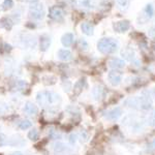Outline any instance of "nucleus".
I'll list each match as a JSON object with an SVG mask.
<instances>
[{"mask_svg":"<svg viewBox=\"0 0 155 155\" xmlns=\"http://www.w3.org/2000/svg\"><path fill=\"white\" fill-rule=\"evenodd\" d=\"M36 101L42 107H50L58 106L61 102V97L58 93L45 90V91H39L36 94Z\"/></svg>","mask_w":155,"mask_h":155,"instance_id":"1","label":"nucleus"},{"mask_svg":"<svg viewBox=\"0 0 155 155\" xmlns=\"http://www.w3.org/2000/svg\"><path fill=\"white\" fill-rule=\"evenodd\" d=\"M97 49L102 54H114L118 50V42L113 38H101L97 42Z\"/></svg>","mask_w":155,"mask_h":155,"instance_id":"2","label":"nucleus"},{"mask_svg":"<svg viewBox=\"0 0 155 155\" xmlns=\"http://www.w3.org/2000/svg\"><path fill=\"white\" fill-rule=\"evenodd\" d=\"M29 16L33 20H41L45 17V9L44 5L39 2L31 4L29 8Z\"/></svg>","mask_w":155,"mask_h":155,"instance_id":"3","label":"nucleus"},{"mask_svg":"<svg viewBox=\"0 0 155 155\" xmlns=\"http://www.w3.org/2000/svg\"><path fill=\"white\" fill-rule=\"evenodd\" d=\"M107 79H109V82L112 86L116 87L121 83L122 74H121V72H119L117 71H112L109 72V74H107Z\"/></svg>","mask_w":155,"mask_h":155,"instance_id":"4","label":"nucleus"},{"mask_svg":"<svg viewBox=\"0 0 155 155\" xmlns=\"http://www.w3.org/2000/svg\"><path fill=\"white\" fill-rule=\"evenodd\" d=\"M154 16V8L152 6V4H147L146 6L144 7L143 12H142L141 16H140V19H142V22H147L148 20L152 19V17Z\"/></svg>","mask_w":155,"mask_h":155,"instance_id":"5","label":"nucleus"},{"mask_svg":"<svg viewBox=\"0 0 155 155\" xmlns=\"http://www.w3.org/2000/svg\"><path fill=\"white\" fill-rule=\"evenodd\" d=\"M140 98V109L141 110H149L152 106V101L151 97L149 96V94L146 91L143 92V95Z\"/></svg>","mask_w":155,"mask_h":155,"instance_id":"6","label":"nucleus"},{"mask_svg":"<svg viewBox=\"0 0 155 155\" xmlns=\"http://www.w3.org/2000/svg\"><path fill=\"white\" fill-rule=\"evenodd\" d=\"M121 115H122L121 107H114V109L107 111V113L104 114V118L107 119V120H111V121H115V120L119 119Z\"/></svg>","mask_w":155,"mask_h":155,"instance_id":"7","label":"nucleus"},{"mask_svg":"<svg viewBox=\"0 0 155 155\" xmlns=\"http://www.w3.org/2000/svg\"><path fill=\"white\" fill-rule=\"evenodd\" d=\"M49 17L54 21H62L63 19V12L60 7L54 6L51 7L49 11Z\"/></svg>","mask_w":155,"mask_h":155,"instance_id":"8","label":"nucleus"},{"mask_svg":"<svg viewBox=\"0 0 155 155\" xmlns=\"http://www.w3.org/2000/svg\"><path fill=\"white\" fill-rule=\"evenodd\" d=\"M114 30L116 32H119V33H124L126 32L127 30L129 29L130 27V24L127 20H123V21H119V22H116L114 24Z\"/></svg>","mask_w":155,"mask_h":155,"instance_id":"9","label":"nucleus"},{"mask_svg":"<svg viewBox=\"0 0 155 155\" xmlns=\"http://www.w3.org/2000/svg\"><path fill=\"white\" fill-rule=\"evenodd\" d=\"M24 113H26L28 116H35L38 113V109L33 102L27 101L24 107Z\"/></svg>","mask_w":155,"mask_h":155,"instance_id":"10","label":"nucleus"},{"mask_svg":"<svg viewBox=\"0 0 155 155\" xmlns=\"http://www.w3.org/2000/svg\"><path fill=\"white\" fill-rule=\"evenodd\" d=\"M107 65L113 69H121L125 66V61L118 58H112L107 61Z\"/></svg>","mask_w":155,"mask_h":155,"instance_id":"11","label":"nucleus"},{"mask_svg":"<svg viewBox=\"0 0 155 155\" xmlns=\"http://www.w3.org/2000/svg\"><path fill=\"white\" fill-rule=\"evenodd\" d=\"M57 58L61 60V61H69L72 58V54L69 50L61 49L57 52Z\"/></svg>","mask_w":155,"mask_h":155,"instance_id":"12","label":"nucleus"},{"mask_svg":"<svg viewBox=\"0 0 155 155\" xmlns=\"http://www.w3.org/2000/svg\"><path fill=\"white\" fill-rule=\"evenodd\" d=\"M74 34L72 33H65V34H63L61 37V42H62V45H63L64 47H69V46H71L72 45V42H74Z\"/></svg>","mask_w":155,"mask_h":155,"instance_id":"13","label":"nucleus"},{"mask_svg":"<svg viewBox=\"0 0 155 155\" xmlns=\"http://www.w3.org/2000/svg\"><path fill=\"white\" fill-rule=\"evenodd\" d=\"M51 46V37L48 35H42L41 37V50L42 52L47 51Z\"/></svg>","mask_w":155,"mask_h":155,"instance_id":"14","label":"nucleus"},{"mask_svg":"<svg viewBox=\"0 0 155 155\" xmlns=\"http://www.w3.org/2000/svg\"><path fill=\"white\" fill-rule=\"evenodd\" d=\"M121 55L123 58H125L128 61H134V52L130 48H125L121 51Z\"/></svg>","mask_w":155,"mask_h":155,"instance_id":"15","label":"nucleus"},{"mask_svg":"<svg viewBox=\"0 0 155 155\" xmlns=\"http://www.w3.org/2000/svg\"><path fill=\"white\" fill-rule=\"evenodd\" d=\"M125 106L134 109H140V98L139 97H130L125 101Z\"/></svg>","mask_w":155,"mask_h":155,"instance_id":"16","label":"nucleus"},{"mask_svg":"<svg viewBox=\"0 0 155 155\" xmlns=\"http://www.w3.org/2000/svg\"><path fill=\"white\" fill-rule=\"evenodd\" d=\"M81 29H82V32H83L84 34H86V35H88V36H91L92 34H93V31H94L93 26H92L91 24L87 23V22L82 23Z\"/></svg>","mask_w":155,"mask_h":155,"instance_id":"17","label":"nucleus"},{"mask_svg":"<svg viewBox=\"0 0 155 155\" xmlns=\"http://www.w3.org/2000/svg\"><path fill=\"white\" fill-rule=\"evenodd\" d=\"M92 95H93L94 99L96 101H99L101 98L102 95H104V88L101 86H95L93 89H92Z\"/></svg>","mask_w":155,"mask_h":155,"instance_id":"18","label":"nucleus"},{"mask_svg":"<svg viewBox=\"0 0 155 155\" xmlns=\"http://www.w3.org/2000/svg\"><path fill=\"white\" fill-rule=\"evenodd\" d=\"M84 85H85V79H81L74 84V94L76 95H80L82 91H83V88H84Z\"/></svg>","mask_w":155,"mask_h":155,"instance_id":"19","label":"nucleus"},{"mask_svg":"<svg viewBox=\"0 0 155 155\" xmlns=\"http://www.w3.org/2000/svg\"><path fill=\"white\" fill-rule=\"evenodd\" d=\"M53 149H54V152H55L56 154H58V153H63V152L66 150V146H65V145H64L63 143H61V142H57V143H55V144H54Z\"/></svg>","mask_w":155,"mask_h":155,"instance_id":"20","label":"nucleus"},{"mask_svg":"<svg viewBox=\"0 0 155 155\" xmlns=\"http://www.w3.org/2000/svg\"><path fill=\"white\" fill-rule=\"evenodd\" d=\"M32 126V123L29 121V120H23L19 123V128L22 129V130H26V129L30 128Z\"/></svg>","mask_w":155,"mask_h":155,"instance_id":"21","label":"nucleus"},{"mask_svg":"<svg viewBox=\"0 0 155 155\" xmlns=\"http://www.w3.org/2000/svg\"><path fill=\"white\" fill-rule=\"evenodd\" d=\"M12 6H14V1L12 0H4L1 5V9L2 11H7V9H11Z\"/></svg>","mask_w":155,"mask_h":155,"instance_id":"22","label":"nucleus"},{"mask_svg":"<svg viewBox=\"0 0 155 155\" xmlns=\"http://www.w3.org/2000/svg\"><path fill=\"white\" fill-rule=\"evenodd\" d=\"M28 139L31 140V141H36L38 139V131L36 129H31L29 132H28Z\"/></svg>","mask_w":155,"mask_h":155,"instance_id":"23","label":"nucleus"},{"mask_svg":"<svg viewBox=\"0 0 155 155\" xmlns=\"http://www.w3.org/2000/svg\"><path fill=\"white\" fill-rule=\"evenodd\" d=\"M80 5L85 8H92L93 7V3L91 0H81L80 1Z\"/></svg>","mask_w":155,"mask_h":155,"instance_id":"24","label":"nucleus"},{"mask_svg":"<svg viewBox=\"0 0 155 155\" xmlns=\"http://www.w3.org/2000/svg\"><path fill=\"white\" fill-rule=\"evenodd\" d=\"M116 2L121 9H126L129 4V0H116Z\"/></svg>","mask_w":155,"mask_h":155,"instance_id":"25","label":"nucleus"},{"mask_svg":"<svg viewBox=\"0 0 155 155\" xmlns=\"http://www.w3.org/2000/svg\"><path fill=\"white\" fill-rule=\"evenodd\" d=\"M79 45L82 50H87V48H88V44H87V41L85 39H80Z\"/></svg>","mask_w":155,"mask_h":155,"instance_id":"26","label":"nucleus"},{"mask_svg":"<svg viewBox=\"0 0 155 155\" xmlns=\"http://www.w3.org/2000/svg\"><path fill=\"white\" fill-rule=\"evenodd\" d=\"M154 150H155V140L151 144L148 145V148H147V151L148 152H152V151H154Z\"/></svg>","mask_w":155,"mask_h":155,"instance_id":"27","label":"nucleus"},{"mask_svg":"<svg viewBox=\"0 0 155 155\" xmlns=\"http://www.w3.org/2000/svg\"><path fill=\"white\" fill-rule=\"evenodd\" d=\"M76 142H77V134H71V136L69 137V143L71 145H74Z\"/></svg>","mask_w":155,"mask_h":155,"instance_id":"28","label":"nucleus"},{"mask_svg":"<svg viewBox=\"0 0 155 155\" xmlns=\"http://www.w3.org/2000/svg\"><path fill=\"white\" fill-rule=\"evenodd\" d=\"M150 120H151V122H152V125L155 126V112H153V113L151 114V116H150Z\"/></svg>","mask_w":155,"mask_h":155,"instance_id":"29","label":"nucleus"},{"mask_svg":"<svg viewBox=\"0 0 155 155\" xmlns=\"http://www.w3.org/2000/svg\"><path fill=\"white\" fill-rule=\"evenodd\" d=\"M27 2H29V3L33 4V3H36V2H38V0H26Z\"/></svg>","mask_w":155,"mask_h":155,"instance_id":"30","label":"nucleus"},{"mask_svg":"<svg viewBox=\"0 0 155 155\" xmlns=\"http://www.w3.org/2000/svg\"><path fill=\"white\" fill-rule=\"evenodd\" d=\"M152 96L154 97V99H155V87L153 89H152Z\"/></svg>","mask_w":155,"mask_h":155,"instance_id":"31","label":"nucleus"},{"mask_svg":"<svg viewBox=\"0 0 155 155\" xmlns=\"http://www.w3.org/2000/svg\"><path fill=\"white\" fill-rule=\"evenodd\" d=\"M11 155H23V154H22L21 153V152H15V153H12V154H11Z\"/></svg>","mask_w":155,"mask_h":155,"instance_id":"32","label":"nucleus"}]
</instances>
